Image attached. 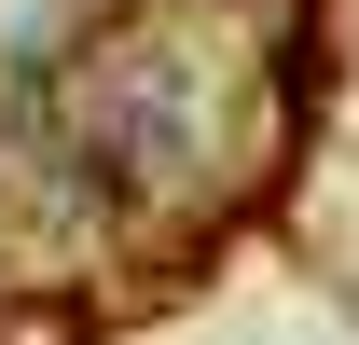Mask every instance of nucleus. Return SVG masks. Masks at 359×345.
<instances>
[]
</instances>
